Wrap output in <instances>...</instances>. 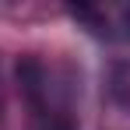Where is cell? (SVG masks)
Returning <instances> with one entry per match:
<instances>
[{"mask_svg": "<svg viewBox=\"0 0 130 130\" xmlns=\"http://www.w3.org/2000/svg\"><path fill=\"white\" fill-rule=\"evenodd\" d=\"M120 25H123V39H130V7H123V18H120Z\"/></svg>", "mask_w": 130, "mask_h": 130, "instance_id": "cell-2", "label": "cell"}, {"mask_svg": "<svg viewBox=\"0 0 130 130\" xmlns=\"http://www.w3.org/2000/svg\"><path fill=\"white\" fill-rule=\"evenodd\" d=\"M42 130H74V127H70V123H67V120H56V123H46Z\"/></svg>", "mask_w": 130, "mask_h": 130, "instance_id": "cell-3", "label": "cell"}, {"mask_svg": "<svg viewBox=\"0 0 130 130\" xmlns=\"http://www.w3.org/2000/svg\"><path fill=\"white\" fill-rule=\"evenodd\" d=\"M18 81H21L28 102L39 109L42 106V67L35 63V60H21V63H18Z\"/></svg>", "mask_w": 130, "mask_h": 130, "instance_id": "cell-1", "label": "cell"}]
</instances>
